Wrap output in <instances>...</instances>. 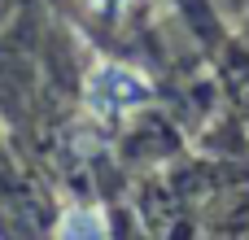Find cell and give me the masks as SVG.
Listing matches in <instances>:
<instances>
[{
	"mask_svg": "<svg viewBox=\"0 0 249 240\" xmlns=\"http://www.w3.org/2000/svg\"><path fill=\"white\" fill-rule=\"evenodd\" d=\"M144 101H149V83L127 66H96L92 79H88V105L96 114H105V118L127 114V109H136Z\"/></svg>",
	"mask_w": 249,
	"mask_h": 240,
	"instance_id": "1",
	"label": "cell"
},
{
	"mask_svg": "<svg viewBox=\"0 0 249 240\" xmlns=\"http://www.w3.org/2000/svg\"><path fill=\"white\" fill-rule=\"evenodd\" d=\"M61 236H105V223H101L92 210H74V214L61 223Z\"/></svg>",
	"mask_w": 249,
	"mask_h": 240,
	"instance_id": "2",
	"label": "cell"
}]
</instances>
